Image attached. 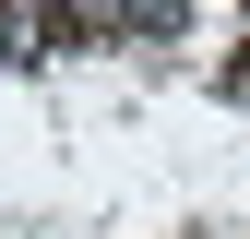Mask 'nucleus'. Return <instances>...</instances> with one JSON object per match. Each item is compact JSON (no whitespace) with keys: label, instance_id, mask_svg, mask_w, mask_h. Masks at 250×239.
Wrapping results in <instances>:
<instances>
[{"label":"nucleus","instance_id":"nucleus-2","mask_svg":"<svg viewBox=\"0 0 250 239\" xmlns=\"http://www.w3.org/2000/svg\"><path fill=\"white\" fill-rule=\"evenodd\" d=\"M72 24H83V36H119V24H131V0H72Z\"/></svg>","mask_w":250,"mask_h":239},{"label":"nucleus","instance_id":"nucleus-3","mask_svg":"<svg viewBox=\"0 0 250 239\" xmlns=\"http://www.w3.org/2000/svg\"><path fill=\"white\" fill-rule=\"evenodd\" d=\"M131 24L143 36H179V0H131Z\"/></svg>","mask_w":250,"mask_h":239},{"label":"nucleus","instance_id":"nucleus-4","mask_svg":"<svg viewBox=\"0 0 250 239\" xmlns=\"http://www.w3.org/2000/svg\"><path fill=\"white\" fill-rule=\"evenodd\" d=\"M227 108H250V48H238V60H227Z\"/></svg>","mask_w":250,"mask_h":239},{"label":"nucleus","instance_id":"nucleus-1","mask_svg":"<svg viewBox=\"0 0 250 239\" xmlns=\"http://www.w3.org/2000/svg\"><path fill=\"white\" fill-rule=\"evenodd\" d=\"M48 48H60V0H0V60H24V72H36Z\"/></svg>","mask_w":250,"mask_h":239}]
</instances>
